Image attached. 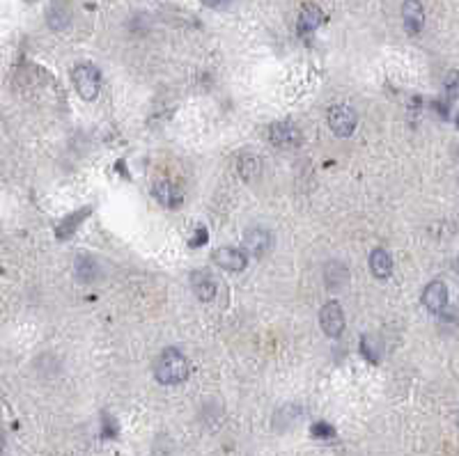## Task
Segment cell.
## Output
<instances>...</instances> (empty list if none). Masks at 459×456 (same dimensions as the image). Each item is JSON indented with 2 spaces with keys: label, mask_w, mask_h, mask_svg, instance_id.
<instances>
[{
  "label": "cell",
  "mask_w": 459,
  "mask_h": 456,
  "mask_svg": "<svg viewBox=\"0 0 459 456\" xmlns=\"http://www.w3.org/2000/svg\"><path fill=\"white\" fill-rule=\"evenodd\" d=\"M243 248H246L250 255L262 257L271 248V234L265 227H253L246 232V236H243Z\"/></svg>",
  "instance_id": "cell-11"
},
{
  "label": "cell",
  "mask_w": 459,
  "mask_h": 456,
  "mask_svg": "<svg viewBox=\"0 0 459 456\" xmlns=\"http://www.w3.org/2000/svg\"><path fill=\"white\" fill-rule=\"evenodd\" d=\"M326 120H328L331 129H333V133L340 135V138H347V135L354 133L356 124H358L356 113L351 110L349 106H333V108L328 110Z\"/></svg>",
  "instance_id": "cell-3"
},
{
  "label": "cell",
  "mask_w": 459,
  "mask_h": 456,
  "mask_svg": "<svg viewBox=\"0 0 459 456\" xmlns=\"http://www.w3.org/2000/svg\"><path fill=\"white\" fill-rule=\"evenodd\" d=\"M324 21H326V16H324V12H321V7L312 5V3L304 5V7H301V14H299V23H297L299 35L308 37L312 30H317V28Z\"/></svg>",
  "instance_id": "cell-9"
},
{
  "label": "cell",
  "mask_w": 459,
  "mask_h": 456,
  "mask_svg": "<svg viewBox=\"0 0 459 456\" xmlns=\"http://www.w3.org/2000/svg\"><path fill=\"white\" fill-rule=\"evenodd\" d=\"M269 140L276 144V147H299L301 144V131L297 129L294 124H289V122H276V124H271L269 126Z\"/></svg>",
  "instance_id": "cell-5"
},
{
  "label": "cell",
  "mask_w": 459,
  "mask_h": 456,
  "mask_svg": "<svg viewBox=\"0 0 459 456\" xmlns=\"http://www.w3.org/2000/svg\"><path fill=\"white\" fill-rule=\"evenodd\" d=\"M370 270H372V275L379 280H386L393 273V259H390V255L384 248L372 250V255H370Z\"/></svg>",
  "instance_id": "cell-13"
},
{
  "label": "cell",
  "mask_w": 459,
  "mask_h": 456,
  "mask_svg": "<svg viewBox=\"0 0 459 456\" xmlns=\"http://www.w3.org/2000/svg\"><path fill=\"white\" fill-rule=\"evenodd\" d=\"M72 81L76 92L83 96L85 101H92L96 94H99V87H101V74L96 69L94 64L90 62H83V64H76L74 72H72Z\"/></svg>",
  "instance_id": "cell-2"
},
{
  "label": "cell",
  "mask_w": 459,
  "mask_h": 456,
  "mask_svg": "<svg viewBox=\"0 0 459 456\" xmlns=\"http://www.w3.org/2000/svg\"><path fill=\"white\" fill-rule=\"evenodd\" d=\"M154 376L163 385H177L187 381L189 376V360L177 348H165L154 363Z\"/></svg>",
  "instance_id": "cell-1"
},
{
  "label": "cell",
  "mask_w": 459,
  "mask_h": 456,
  "mask_svg": "<svg viewBox=\"0 0 459 456\" xmlns=\"http://www.w3.org/2000/svg\"><path fill=\"white\" fill-rule=\"evenodd\" d=\"M260 170H262V166H260V159L255 156V154H241V156L237 159V172L243 181L255 179Z\"/></svg>",
  "instance_id": "cell-16"
},
{
  "label": "cell",
  "mask_w": 459,
  "mask_h": 456,
  "mask_svg": "<svg viewBox=\"0 0 459 456\" xmlns=\"http://www.w3.org/2000/svg\"><path fill=\"white\" fill-rule=\"evenodd\" d=\"M324 280H326L328 289H340V287H345V283L349 280V270L345 264H340V261H331V264H326Z\"/></svg>",
  "instance_id": "cell-15"
},
{
  "label": "cell",
  "mask_w": 459,
  "mask_h": 456,
  "mask_svg": "<svg viewBox=\"0 0 459 456\" xmlns=\"http://www.w3.org/2000/svg\"><path fill=\"white\" fill-rule=\"evenodd\" d=\"M360 353H363L370 363H379V353H382V348H379V344L372 337H360Z\"/></svg>",
  "instance_id": "cell-19"
},
{
  "label": "cell",
  "mask_w": 459,
  "mask_h": 456,
  "mask_svg": "<svg viewBox=\"0 0 459 456\" xmlns=\"http://www.w3.org/2000/svg\"><path fill=\"white\" fill-rule=\"evenodd\" d=\"M423 305L432 314L446 312V307H448V287L441 283V280H434V283H429L425 287V291H423Z\"/></svg>",
  "instance_id": "cell-6"
},
{
  "label": "cell",
  "mask_w": 459,
  "mask_h": 456,
  "mask_svg": "<svg viewBox=\"0 0 459 456\" xmlns=\"http://www.w3.org/2000/svg\"><path fill=\"white\" fill-rule=\"evenodd\" d=\"M319 324L321 331H324L328 337H340L345 331V312L340 307L338 300H328V303L321 307L319 312Z\"/></svg>",
  "instance_id": "cell-4"
},
{
  "label": "cell",
  "mask_w": 459,
  "mask_h": 456,
  "mask_svg": "<svg viewBox=\"0 0 459 456\" xmlns=\"http://www.w3.org/2000/svg\"><path fill=\"white\" fill-rule=\"evenodd\" d=\"M87 213H90V209H81V211H76L72 218L62 220V222H60V227H57V239H67V236H72L74 232H76V227L85 220Z\"/></svg>",
  "instance_id": "cell-18"
},
{
  "label": "cell",
  "mask_w": 459,
  "mask_h": 456,
  "mask_svg": "<svg viewBox=\"0 0 459 456\" xmlns=\"http://www.w3.org/2000/svg\"><path fill=\"white\" fill-rule=\"evenodd\" d=\"M104 435H111V438L117 435V424L111 415H104Z\"/></svg>",
  "instance_id": "cell-22"
},
{
  "label": "cell",
  "mask_w": 459,
  "mask_h": 456,
  "mask_svg": "<svg viewBox=\"0 0 459 456\" xmlns=\"http://www.w3.org/2000/svg\"><path fill=\"white\" fill-rule=\"evenodd\" d=\"M191 287H193V294L198 296L204 303L216 298V291H219V283L216 278L207 270H193L191 273Z\"/></svg>",
  "instance_id": "cell-7"
},
{
  "label": "cell",
  "mask_w": 459,
  "mask_h": 456,
  "mask_svg": "<svg viewBox=\"0 0 459 456\" xmlns=\"http://www.w3.org/2000/svg\"><path fill=\"white\" fill-rule=\"evenodd\" d=\"M310 433L315 435V438H319V440H331V438H336V429H333V426H331L328 422H315V424H312Z\"/></svg>",
  "instance_id": "cell-20"
},
{
  "label": "cell",
  "mask_w": 459,
  "mask_h": 456,
  "mask_svg": "<svg viewBox=\"0 0 459 456\" xmlns=\"http://www.w3.org/2000/svg\"><path fill=\"white\" fill-rule=\"evenodd\" d=\"M214 261H216V264L221 268H226V270H243V268H246V264H248L246 255H243L241 250L230 248V246L219 248L216 252H214Z\"/></svg>",
  "instance_id": "cell-10"
},
{
  "label": "cell",
  "mask_w": 459,
  "mask_h": 456,
  "mask_svg": "<svg viewBox=\"0 0 459 456\" xmlns=\"http://www.w3.org/2000/svg\"><path fill=\"white\" fill-rule=\"evenodd\" d=\"M446 92L450 99H459V72H450L446 79Z\"/></svg>",
  "instance_id": "cell-21"
},
{
  "label": "cell",
  "mask_w": 459,
  "mask_h": 456,
  "mask_svg": "<svg viewBox=\"0 0 459 456\" xmlns=\"http://www.w3.org/2000/svg\"><path fill=\"white\" fill-rule=\"evenodd\" d=\"M457 126H459V118H457Z\"/></svg>",
  "instance_id": "cell-25"
},
{
  "label": "cell",
  "mask_w": 459,
  "mask_h": 456,
  "mask_svg": "<svg viewBox=\"0 0 459 456\" xmlns=\"http://www.w3.org/2000/svg\"><path fill=\"white\" fill-rule=\"evenodd\" d=\"M204 244H207V229H198V232H195V236L191 239L189 246L191 248H198V246H204Z\"/></svg>",
  "instance_id": "cell-23"
},
{
  "label": "cell",
  "mask_w": 459,
  "mask_h": 456,
  "mask_svg": "<svg viewBox=\"0 0 459 456\" xmlns=\"http://www.w3.org/2000/svg\"><path fill=\"white\" fill-rule=\"evenodd\" d=\"M200 3L207 5V7H226L232 3V0H200Z\"/></svg>",
  "instance_id": "cell-24"
},
{
  "label": "cell",
  "mask_w": 459,
  "mask_h": 456,
  "mask_svg": "<svg viewBox=\"0 0 459 456\" xmlns=\"http://www.w3.org/2000/svg\"><path fill=\"white\" fill-rule=\"evenodd\" d=\"M154 198L161 202L163 207H170V209H177L182 205V190L179 188H175L170 181H159L154 186Z\"/></svg>",
  "instance_id": "cell-12"
},
{
  "label": "cell",
  "mask_w": 459,
  "mask_h": 456,
  "mask_svg": "<svg viewBox=\"0 0 459 456\" xmlns=\"http://www.w3.org/2000/svg\"><path fill=\"white\" fill-rule=\"evenodd\" d=\"M402 21L409 35H418L425 25V9L421 0H404L402 5Z\"/></svg>",
  "instance_id": "cell-8"
},
{
  "label": "cell",
  "mask_w": 459,
  "mask_h": 456,
  "mask_svg": "<svg viewBox=\"0 0 459 456\" xmlns=\"http://www.w3.org/2000/svg\"><path fill=\"white\" fill-rule=\"evenodd\" d=\"M76 275H78V280H83V283H92V280L99 275V266H96L94 259L81 257L76 261Z\"/></svg>",
  "instance_id": "cell-17"
},
{
  "label": "cell",
  "mask_w": 459,
  "mask_h": 456,
  "mask_svg": "<svg viewBox=\"0 0 459 456\" xmlns=\"http://www.w3.org/2000/svg\"><path fill=\"white\" fill-rule=\"evenodd\" d=\"M46 21L53 30H65V28L72 23V12H70V7H67V3H53L48 7Z\"/></svg>",
  "instance_id": "cell-14"
}]
</instances>
